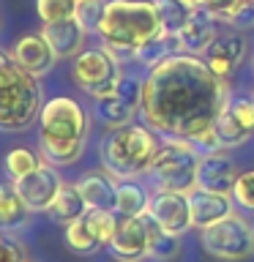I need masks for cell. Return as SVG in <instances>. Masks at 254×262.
<instances>
[{
  "label": "cell",
  "mask_w": 254,
  "mask_h": 262,
  "mask_svg": "<svg viewBox=\"0 0 254 262\" xmlns=\"http://www.w3.org/2000/svg\"><path fill=\"white\" fill-rule=\"evenodd\" d=\"M216 16H213L208 8H192L188 14V22L183 25V30L178 33V41H180V52L183 55H202L205 47L210 44L213 38L219 36V28H216Z\"/></svg>",
  "instance_id": "obj_16"
},
{
  "label": "cell",
  "mask_w": 254,
  "mask_h": 262,
  "mask_svg": "<svg viewBox=\"0 0 254 262\" xmlns=\"http://www.w3.org/2000/svg\"><path fill=\"white\" fill-rule=\"evenodd\" d=\"M0 262H28L25 259V254H22V249L16 246L14 241H8V249H6V254H3V259Z\"/></svg>",
  "instance_id": "obj_35"
},
{
  "label": "cell",
  "mask_w": 254,
  "mask_h": 262,
  "mask_svg": "<svg viewBox=\"0 0 254 262\" xmlns=\"http://www.w3.org/2000/svg\"><path fill=\"white\" fill-rule=\"evenodd\" d=\"M164 33L156 0H110L96 36L118 60H134V55Z\"/></svg>",
  "instance_id": "obj_2"
},
{
  "label": "cell",
  "mask_w": 254,
  "mask_h": 262,
  "mask_svg": "<svg viewBox=\"0 0 254 262\" xmlns=\"http://www.w3.org/2000/svg\"><path fill=\"white\" fill-rule=\"evenodd\" d=\"M180 3H186L188 8H200V6L205 3V0H180Z\"/></svg>",
  "instance_id": "obj_36"
},
{
  "label": "cell",
  "mask_w": 254,
  "mask_h": 262,
  "mask_svg": "<svg viewBox=\"0 0 254 262\" xmlns=\"http://www.w3.org/2000/svg\"><path fill=\"white\" fill-rule=\"evenodd\" d=\"M85 221L90 227V232L96 235V241L101 246H110V241L118 232V224L120 221L115 219V210H88L85 213Z\"/></svg>",
  "instance_id": "obj_27"
},
{
  "label": "cell",
  "mask_w": 254,
  "mask_h": 262,
  "mask_svg": "<svg viewBox=\"0 0 254 262\" xmlns=\"http://www.w3.org/2000/svg\"><path fill=\"white\" fill-rule=\"evenodd\" d=\"M101 14H104V3L101 0H79V8H77V19L85 33H96L98 30V22H101Z\"/></svg>",
  "instance_id": "obj_29"
},
{
  "label": "cell",
  "mask_w": 254,
  "mask_h": 262,
  "mask_svg": "<svg viewBox=\"0 0 254 262\" xmlns=\"http://www.w3.org/2000/svg\"><path fill=\"white\" fill-rule=\"evenodd\" d=\"M224 25H229L232 30H249V28H254V6L238 3L232 8V14L224 19Z\"/></svg>",
  "instance_id": "obj_32"
},
{
  "label": "cell",
  "mask_w": 254,
  "mask_h": 262,
  "mask_svg": "<svg viewBox=\"0 0 254 262\" xmlns=\"http://www.w3.org/2000/svg\"><path fill=\"white\" fill-rule=\"evenodd\" d=\"M47 213H49L52 221H57V224H71V221H77V219H85L88 202L82 200L77 186L63 183L60 191H57V196H55V202H52V208H49Z\"/></svg>",
  "instance_id": "obj_20"
},
{
  "label": "cell",
  "mask_w": 254,
  "mask_h": 262,
  "mask_svg": "<svg viewBox=\"0 0 254 262\" xmlns=\"http://www.w3.org/2000/svg\"><path fill=\"white\" fill-rule=\"evenodd\" d=\"M142 82L145 79L123 71L115 93H110V96H104V98L96 101L98 118H101L104 123H110V126H115V128L129 126L131 118L139 112V104H142Z\"/></svg>",
  "instance_id": "obj_10"
},
{
  "label": "cell",
  "mask_w": 254,
  "mask_h": 262,
  "mask_svg": "<svg viewBox=\"0 0 254 262\" xmlns=\"http://www.w3.org/2000/svg\"><path fill=\"white\" fill-rule=\"evenodd\" d=\"M241 3V0H205L202 3V8H208V11L216 16L219 22H224L229 14H232V8Z\"/></svg>",
  "instance_id": "obj_34"
},
{
  "label": "cell",
  "mask_w": 254,
  "mask_h": 262,
  "mask_svg": "<svg viewBox=\"0 0 254 262\" xmlns=\"http://www.w3.org/2000/svg\"><path fill=\"white\" fill-rule=\"evenodd\" d=\"M178 251H180V241L175 235H167V232H159L153 246H151V257H156V259H172Z\"/></svg>",
  "instance_id": "obj_31"
},
{
  "label": "cell",
  "mask_w": 254,
  "mask_h": 262,
  "mask_svg": "<svg viewBox=\"0 0 254 262\" xmlns=\"http://www.w3.org/2000/svg\"><path fill=\"white\" fill-rule=\"evenodd\" d=\"M79 8V0H36V14L44 25L74 19Z\"/></svg>",
  "instance_id": "obj_26"
},
{
  "label": "cell",
  "mask_w": 254,
  "mask_h": 262,
  "mask_svg": "<svg viewBox=\"0 0 254 262\" xmlns=\"http://www.w3.org/2000/svg\"><path fill=\"white\" fill-rule=\"evenodd\" d=\"M11 60L16 66H22V69L28 74H33V77H44V74H49L55 69L57 55L52 52L49 41L41 36V33H28V36H22L14 44Z\"/></svg>",
  "instance_id": "obj_15"
},
{
  "label": "cell",
  "mask_w": 254,
  "mask_h": 262,
  "mask_svg": "<svg viewBox=\"0 0 254 262\" xmlns=\"http://www.w3.org/2000/svg\"><path fill=\"white\" fill-rule=\"evenodd\" d=\"M229 110L235 112V118L243 123L249 131H254V101L251 98H238V101H229Z\"/></svg>",
  "instance_id": "obj_33"
},
{
  "label": "cell",
  "mask_w": 254,
  "mask_h": 262,
  "mask_svg": "<svg viewBox=\"0 0 254 262\" xmlns=\"http://www.w3.org/2000/svg\"><path fill=\"white\" fill-rule=\"evenodd\" d=\"M8 60H11V57H8V55H3V52H0V66H6Z\"/></svg>",
  "instance_id": "obj_38"
},
{
  "label": "cell",
  "mask_w": 254,
  "mask_h": 262,
  "mask_svg": "<svg viewBox=\"0 0 254 262\" xmlns=\"http://www.w3.org/2000/svg\"><path fill=\"white\" fill-rule=\"evenodd\" d=\"M41 36L49 41V47H52V52L57 57H77L79 52H85V36L88 33L77 19L44 25Z\"/></svg>",
  "instance_id": "obj_18"
},
{
  "label": "cell",
  "mask_w": 254,
  "mask_h": 262,
  "mask_svg": "<svg viewBox=\"0 0 254 262\" xmlns=\"http://www.w3.org/2000/svg\"><path fill=\"white\" fill-rule=\"evenodd\" d=\"M3 167H6V175L11 180H16V178L28 175V172H33L38 167V156L33 150H28V147H14V150L6 153Z\"/></svg>",
  "instance_id": "obj_28"
},
{
  "label": "cell",
  "mask_w": 254,
  "mask_h": 262,
  "mask_svg": "<svg viewBox=\"0 0 254 262\" xmlns=\"http://www.w3.org/2000/svg\"><path fill=\"white\" fill-rule=\"evenodd\" d=\"M200 241H202V249L213 259H221V262H243L254 257V229L235 210L227 219L205 227Z\"/></svg>",
  "instance_id": "obj_7"
},
{
  "label": "cell",
  "mask_w": 254,
  "mask_h": 262,
  "mask_svg": "<svg viewBox=\"0 0 254 262\" xmlns=\"http://www.w3.org/2000/svg\"><path fill=\"white\" fill-rule=\"evenodd\" d=\"M60 186H63L60 175H57V169L49 167V164H38L33 172H28V175L14 180L16 194H19L22 202L28 205L30 210H36V213H47L49 208H52Z\"/></svg>",
  "instance_id": "obj_11"
},
{
  "label": "cell",
  "mask_w": 254,
  "mask_h": 262,
  "mask_svg": "<svg viewBox=\"0 0 254 262\" xmlns=\"http://www.w3.org/2000/svg\"><path fill=\"white\" fill-rule=\"evenodd\" d=\"M88 131L90 120L74 98H49L38 118V145L44 159L55 167H69L79 161L88 142Z\"/></svg>",
  "instance_id": "obj_3"
},
{
  "label": "cell",
  "mask_w": 254,
  "mask_h": 262,
  "mask_svg": "<svg viewBox=\"0 0 254 262\" xmlns=\"http://www.w3.org/2000/svg\"><path fill=\"white\" fill-rule=\"evenodd\" d=\"M82 200L88 202V210H115V191L118 186L107 172H90L77 183Z\"/></svg>",
  "instance_id": "obj_19"
},
{
  "label": "cell",
  "mask_w": 254,
  "mask_h": 262,
  "mask_svg": "<svg viewBox=\"0 0 254 262\" xmlns=\"http://www.w3.org/2000/svg\"><path fill=\"white\" fill-rule=\"evenodd\" d=\"M205 63L210 66V71L216 77H229L238 66L243 63L246 57V38L241 30H227V33H219L216 38L205 47V52L200 55Z\"/></svg>",
  "instance_id": "obj_13"
},
{
  "label": "cell",
  "mask_w": 254,
  "mask_h": 262,
  "mask_svg": "<svg viewBox=\"0 0 254 262\" xmlns=\"http://www.w3.org/2000/svg\"><path fill=\"white\" fill-rule=\"evenodd\" d=\"M227 106L224 79L200 55H172L147 71L142 82L145 123L164 137L197 142Z\"/></svg>",
  "instance_id": "obj_1"
},
{
  "label": "cell",
  "mask_w": 254,
  "mask_h": 262,
  "mask_svg": "<svg viewBox=\"0 0 254 262\" xmlns=\"http://www.w3.org/2000/svg\"><path fill=\"white\" fill-rule=\"evenodd\" d=\"M213 128H216V134H219V139H221V147H235V145H241V142H246V139L251 137V131L235 118L232 110H229V101H227L224 110L219 112V118H216V123H213Z\"/></svg>",
  "instance_id": "obj_23"
},
{
  "label": "cell",
  "mask_w": 254,
  "mask_h": 262,
  "mask_svg": "<svg viewBox=\"0 0 254 262\" xmlns=\"http://www.w3.org/2000/svg\"><path fill=\"white\" fill-rule=\"evenodd\" d=\"M238 175H241V172H238L232 156H227L224 150H210V153H205L200 159V169H197V188L232 196Z\"/></svg>",
  "instance_id": "obj_14"
},
{
  "label": "cell",
  "mask_w": 254,
  "mask_h": 262,
  "mask_svg": "<svg viewBox=\"0 0 254 262\" xmlns=\"http://www.w3.org/2000/svg\"><path fill=\"white\" fill-rule=\"evenodd\" d=\"M188 208H192V224L205 229L232 213V200H229V194H213V191L194 188L188 194Z\"/></svg>",
  "instance_id": "obj_17"
},
{
  "label": "cell",
  "mask_w": 254,
  "mask_h": 262,
  "mask_svg": "<svg viewBox=\"0 0 254 262\" xmlns=\"http://www.w3.org/2000/svg\"><path fill=\"white\" fill-rule=\"evenodd\" d=\"M147 213L153 216V221L159 224L161 232L167 235H186L192 224V208H188V194L178 191H159L147 202Z\"/></svg>",
  "instance_id": "obj_12"
},
{
  "label": "cell",
  "mask_w": 254,
  "mask_h": 262,
  "mask_svg": "<svg viewBox=\"0 0 254 262\" xmlns=\"http://www.w3.org/2000/svg\"><path fill=\"white\" fill-rule=\"evenodd\" d=\"M161 229L153 221L151 213H139V216L123 219L118 224V232L110 241V251L115 254V259L120 262H139L145 257H151V246L156 241Z\"/></svg>",
  "instance_id": "obj_9"
},
{
  "label": "cell",
  "mask_w": 254,
  "mask_h": 262,
  "mask_svg": "<svg viewBox=\"0 0 254 262\" xmlns=\"http://www.w3.org/2000/svg\"><path fill=\"white\" fill-rule=\"evenodd\" d=\"M241 3H249V6H254V0H241Z\"/></svg>",
  "instance_id": "obj_39"
},
{
  "label": "cell",
  "mask_w": 254,
  "mask_h": 262,
  "mask_svg": "<svg viewBox=\"0 0 254 262\" xmlns=\"http://www.w3.org/2000/svg\"><path fill=\"white\" fill-rule=\"evenodd\" d=\"M156 8H159L161 28L167 36H178L183 30V25L188 22V14H192V8L180 3V0H156Z\"/></svg>",
  "instance_id": "obj_25"
},
{
  "label": "cell",
  "mask_w": 254,
  "mask_h": 262,
  "mask_svg": "<svg viewBox=\"0 0 254 262\" xmlns=\"http://www.w3.org/2000/svg\"><path fill=\"white\" fill-rule=\"evenodd\" d=\"M251 101H254V96H251Z\"/></svg>",
  "instance_id": "obj_40"
},
{
  "label": "cell",
  "mask_w": 254,
  "mask_h": 262,
  "mask_svg": "<svg viewBox=\"0 0 254 262\" xmlns=\"http://www.w3.org/2000/svg\"><path fill=\"white\" fill-rule=\"evenodd\" d=\"M200 159H202V150L194 142L178 139V137H164L151 167L153 183L159 186V191L192 194L197 188Z\"/></svg>",
  "instance_id": "obj_6"
},
{
  "label": "cell",
  "mask_w": 254,
  "mask_h": 262,
  "mask_svg": "<svg viewBox=\"0 0 254 262\" xmlns=\"http://www.w3.org/2000/svg\"><path fill=\"white\" fill-rule=\"evenodd\" d=\"M159 139L145 126H120L115 128L101 145V164L110 178L134 180L151 172L153 159L159 153Z\"/></svg>",
  "instance_id": "obj_4"
},
{
  "label": "cell",
  "mask_w": 254,
  "mask_h": 262,
  "mask_svg": "<svg viewBox=\"0 0 254 262\" xmlns=\"http://www.w3.org/2000/svg\"><path fill=\"white\" fill-rule=\"evenodd\" d=\"M30 208L22 202V196L16 194L14 186L0 183V229L6 232H19L28 224Z\"/></svg>",
  "instance_id": "obj_21"
},
{
  "label": "cell",
  "mask_w": 254,
  "mask_h": 262,
  "mask_svg": "<svg viewBox=\"0 0 254 262\" xmlns=\"http://www.w3.org/2000/svg\"><path fill=\"white\" fill-rule=\"evenodd\" d=\"M6 249H8V241L3 235H0V259H3V254H6Z\"/></svg>",
  "instance_id": "obj_37"
},
{
  "label": "cell",
  "mask_w": 254,
  "mask_h": 262,
  "mask_svg": "<svg viewBox=\"0 0 254 262\" xmlns=\"http://www.w3.org/2000/svg\"><path fill=\"white\" fill-rule=\"evenodd\" d=\"M66 243H69V249L74 254H96L98 249H101V243L96 241V235L90 232L88 221L85 219H77L71 221V224H66Z\"/></svg>",
  "instance_id": "obj_24"
},
{
  "label": "cell",
  "mask_w": 254,
  "mask_h": 262,
  "mask_svg": "<svg viewBox=\"0 0 254 262\" xmlns=\"http://www.w3.org/2000/svg\"><path fill=\"white\" fill-rule=\"evenodd\" d=\"M232 200L241 205L243 210L254 213V169H246L238 175L235 188H232Z\"/></svg>",
  "instance_id": "obj_30"
},
{
  "label": "cell",
  "mask_w": 254,
  "mask_h": 262,
  "mask_svg": "<svg viewBox=\"0 0 254 262\" xmlns=\"http://www.w3.org/2000/svg\"><path fill=\"white\" fill-rule=\"evenodd\" d=\"M147 194L142 186L131 183V180H123L115 191V213H120L123 219H131V216H139V213L147 210Z\"/></svg>",
  "instance_id": "obj_22"
},
{
  "label": "cell",
  "mask_w": 254,
  "mask_h": 262,
  "mask_svg": "<svg viewBox=\"0 0 254 262\" xmlns=\"http://www.w3.org/2000/svg\"><path fill=\"white\" fill-rule=\"evenodd\" d=\"M71 77L85 93H90L98 101V98L115 93V88H118V82L123 77V66L107 47L85 49V52L74 57Z\"/></svg>",
  "instance_id": "obj_8"
},
{
  "label": "cell",
  "mask_w": 254,
  "mask_h": 262,
  "mask_svg": "<svg viewBox=\"0 0 254 262\" xmlns=\"http://www.w3.org/2000/svg\"><path fill=\"white\" fill-rule=\"evenodd\" d=\"M44 96H41L38 77H33L8 60L0 66V128L3 131H25L41 118Z\"/></svg>",
  "instance_id": "obj_5"
}]
</instances>
